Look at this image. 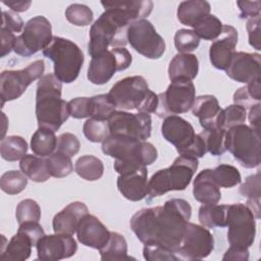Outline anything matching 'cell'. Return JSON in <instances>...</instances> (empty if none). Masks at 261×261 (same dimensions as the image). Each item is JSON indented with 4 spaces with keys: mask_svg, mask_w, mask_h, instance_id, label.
<instances>
[{
    "mask_svg": "<svg viewBox=\"0 0 261 261\" xmlns=\"http://www.w3.org/2000/svg\"><path fill=\"white\" fill-rule=\"evenodd\" d=\"M191 215L190 203L184 199L173 198L162 206L137 211L130 218L129 225L143 244L159 245L177 256Z\"/></svg>",
    "mask_w": 261,
    "mask_h": 261,
    "instance_id": "6da1fadb",
    "label": "cell"
},
{
    "mask_svg": "<svg viewBox=\"0 0 261 261\" xmlns=\"http://www.w3.org/2000/svg\"><path fill=\"white\" fill-rule=\"evenodd\" d=\"M105 11L92 24L89 32L88 53L93 58L108 50L127 44V29L136 20L147 17L153 9L150 0L102 1Z\"/></svg>",
    "mask_w": 261,
    "mask_h": 261,
    "instance_id": "7a4b0ae2",
    "label": "cell"
},
{
    "mask_svg": "<svg viewBox=\"0 0 261 261\" xmlns=\"http://www.w3.org/2000/svg\"><path fill=\"white\" fill-rule=\"evenodd\" d=\"M102 152L115 159L113 168L118 174L147 167L158 157L151 143L120 135H109L102 142Z\"/></svg>",
    "mask_w": 261,
    "mask_h": 261,
    "instance_id": "3957f363",
    "label": "cell"
},
{
    "mask_svg": "<svg viewBox=\"0 0 261 261\" xmlns=\"http://www.w3.org/2000/svg\"><path fill=\"white\" fill-rule=\"evenodd\" d=\"M61 91L62 84L54 73L39 79L36 92V117L39 127L56 132L70 116L68 102L61 99Z\"/></svg>",
    "mask_w": 261,
    "mask_h": 261,
    "instance_id": "277c9868",
    "label": "cell"
},
{
    "mask_svg": "<svg viewBox=\"0 0 261 261\" xmlns=\"http://www.w3.org/2000/svg\"><path fill=\"white\" fill-rule=\"evenodd\" d=\"M108 96L115 107L120 110H137L143 113H155L158 106V95L149 89L146 80L141 75L126 76L112 86Z\"/></svg>",
    "mask_w": 261,
    "mask_h": 261,
    "instance_id": "5b68a950",
    "label": "cell"
},
{
    "mask_svg": "<svg viewBox=\"0 0 261 261\" xmlns=\"http://www.w3.org/2000/svg\"><path fill=\"white\" fill-rule=\"evenodd\" d=\"M199 166L198 158L179 155L173 163L156 171L148 181L149 200L170 191H184L191 182Z\"/></svg>",
    "mask_w": 261,
    "mask_h": 261,
    "instance_id": "8992f818",
    "label": "cell"
},
{
    "mask_svg": "<svg viewBox=\"0 0 261 261\" xmlns=\"http://www.w3.org/2000/svg\"><path fill=\"white\" fill-rule=\"evenodd\" d=\"M43 55L53 61L54 75L65 84L76 80L85 60L83 51L75 43L57 36L43 50Z\"/></svg>",
    "mask_w": 261,
    "mask_h": 261,
    "instance_id": "52a82bcc",
    "label": "cell"
},
{
    "mask_svg": "<svg viewBox=\"0 0 261 261\" xmlns=\"http://www.w3.org/2000/svg\"><path fill=\"white\" fill-rule=\"evenodd\" d=\"M260 132L240 124L227 129L226 150L245 168H254L261 162Z\"/></svg>",
    "mask_w": 261,
    "mask_h": 261,
    "instance_id": "ba28073f",
    "label": "cell"
},
{
    "mask_svg": "<svg viewBox=\"0 0 261 261\" xmlns=\"http://www.w3.org/2000/svg\"><path fill=\"white\" fill-rule=\"evenodd\" d=\"M256 218L252 210L243 203L226 205L227 241L230 247L248 249L255 240Z\"/></svg>",
    "mask_w": 261,
    "mask_h": 261,
    "instance_id": "9c48e42d",
    "label": "cell"
},
{
    "mask_svg": "<svg viewBox=\"0 0 261 261\" xmlns=\"http://www.w3.org/2000/svg\"><path fill=\"white\" fill-rule=\"evenodd\" d=\"M195 92L192 81L177 80L171 82L164 93L158 94V106L155 114L165 118L188 112L194 104Z\"/></svg>",
    "mask_w": 261,
    "mask_h": 261,
    "instance_id": "30bf717a",
    "label": "cell"
},
{
    "mask_svg": "<svg viewBox=\"0 0 261 261\" xmlns=\"http://www.w3.org/2000/svg\"><path fill=\"white\" fill-rule=\"evenodd\" d=\"M44 70V60L39 59L30 63L22 69L2 71L0 75L1 107H3L6 101L19 98L34 81L43 76Z\"/></svg>",
    "mask_w": 261,
    "mask_h": 261,
    "instance_id": "8fae6325",
    "label": "cell"
},
{
    "mask_svg": "<svg viewBox=\"0 0 261 261\" xmlns=\"http://www.w3.org/2000/svg\"><path fill=\"white\" fill-rule=\"evenodd\" d=\"M132 61V54L127 49L124 47L112 48L91 59L87 77L94 85H104L111 80L116 71L126 69Z\"/></svg>",
    "mask_w": 261,
    "mask_h": 261,
    "instance_id": "7c38bea8",
    "label": "cell"
},
{
    "mask_svg": "<svg viewBox=\"0 0 261 261\" xmlns=\"http://www.w3.org/2000/svg\"><path fill=\"white\" fill-rule=\"evenodd\" d=\"M52 27L43 15H37L24 24L22 33L16 37L13 51L29 57L40 50H44L52 41Z\"/></svg>",
    "mask_w": 261,
    "mask_h": 261,
    "instance_id": "4fadbf2b",
    "label": "cell"
},
{
    "mask_svg": "<svg viewBox=\"0 0 261 261\" xmlns=\"http://www.w3.org/2000/svg\"><path fill=\"white\" fill-rule=\"evenodd\" d=\"M127 43L149 59L160 58L165 51V42L154 25L146 18L132 22L127 29Z\"/></svg>",
    "mask_w": 261,
    "mask_h": 261,
    "instance_id": "5bb4252c",
    "label": "cell"
},
{
    "mask_svg": "<svg viewBox=\"0 0 261 261\" xmlns=\"http://www.w3.org/2000/svg\"><path fill=\"white\" fill-rule=\"evenodd\" d=\"M107 121L110 135L125 136L140 141H146L151 136L152 118L148 113L115 110Z\"/></svg>",
    "mask_w": 261,
    "mask_h": 261,
    "instance_id": "9a60e30c",
    "label": "cell"
},
{
    "mask_svg": "<svg viewBox=\"0 0 261 261\" xmlns=\"http://www.w3.org/2000/svg\"><path fill=\"white\" fill-rule=\"evenodd\" d=\"M214 249V238L210 230L203 225L187 222L178 259L197 260L208 257Z\"/></svg>",
    "mask_w": 261,
    "mask_h": 261,
    "instance_id": "2e32d148",
    "label": "cell"
},
{
    "mask_svg": "<svg viewBox=\"0 0 261 261\" xmlns=\"http://www.w3.org/2000/svg\"><path fill=\"white\" fill-rule=\"evenodd\" d=\"M38 259L57 261L73 256L77 250L75 240L69 234L55 233L44 236L37 244Z\"/></svg>",
    "mask_w": 261,
    "mask_h": 261,
    "instance_id": "e0dca14e",
    "label": "cell"
},
{
    "mask_svg": "<svg viewBox=\"0 0 261 261\" xmlns=\"http://www.w3.org/2000/svg\"><path fill=\"white\" fill-rule=\"evenodd\" d=\"M238 43V31L228 24L222 27L221 35L212 42L209 48V58L211 64L221 70H225L236 52Z\"/></svg>",
    "mask_w": 261,
    "mask_h": 261,
    "instance_id": "ac0fdd59",
    "label": "cell"
},
{
    "mask_svg": "<svg viewBox=\"0 0 261 261\" xmlns=\"http://www.w3.org/2000/svg\"><path fill=\"white\" fill-rule=\"evenodd\" d=\"M260 54L248 52H234L228 67L225 69L226 75L231 80L248 84L260 77Z\"/></svg>",
    "mask_w": 261,
    "mask_h": 261,
    "instance_id": "d6986e66",
    "label": "cell"
},
{
    "mask_svg": "<svg viewBox=\"0 0 261 261\" xmlns=\"http://www.w3.org/2000/svg\"><path fill=\"white\" fill-rule=\"evenodd\" d=\"M163 138L172 144L179 154L194 140L196 134L193 125L177 115H170L164 118L161 125Z\"/></svg>",
    "mask_w": 261,
    "mask_h": 261,
    "instance_id": "ffe728a7",
    "label": "cell"
},
{
    "mask_svg": "<svg viewBox=\"0 0 261 261\" xmlns=\"http://www.w3.org/2000/svg\"><path fill=\"white\" fill-rule=\"evenodd\" d=\"M76 237L84 246L100 250L108 242L110 231L99 218L88 213L77 226Z\"/></svg>",
    "mask_w": 261,
    "mask_h": 261,
    "instance_id": "44dd1931",
    "label": "cell"
},
{
    "mask_svg": "<svg viewBox=\"0 0 261 261\" xmlns=\"http://www.w3.org/2000/svg\"><path fill=\"white\" fill-rule=\"evenodd\" d=\"M148 170L147 167H140L134 171L119 174L117 177V189L127 200L137 202L148 195Z\"/></svg>",
    "mask_w": 261,
    "mask_h": 261,
    "instance_id": "7402d4cb",
    "label": "cell"
},
{
    "mask_svg": "<svg viewBox=\"0 0 261 261\" xmlns=\"http://www.w3.org/2000/svg\"><path fill=\"white\" fill-rule=\"evenodd\" d=\"M194 116L199 118L200 124L204 129L221 127V112L218 100L213 95H201L195 98L192 106Z\"/></svg>",
    "mask_w": 261,
    "mask_h": 261,
    "instance_id": "603a6c76",
    "label": "cell"
},
{
    "mask_svg": "<svg viewBox=\"0 0 261 261\" xmlns=\"http://www.w3.org/2000/svg\"><path fill=\"white\" fill-rule=\"evenodd\" d=\"M88 213V207L83 202L68 204L53 217L52 225L54 232L73 236L76 232L81 220Z\"/></svg>",
    "mask_w": 261,
    "mask_h": 261,
    "instance_id": "cb8c5ba5",
    "label": "cell"
},
{
    "mask_svg": "<svg viewBox=\"0 0 261 261\" xmlns=\"http://www.w3.org/2000/svg\"><path fill=\"white\" fill-rule=\"evenodd\" d=\"M193 195L202 204H217L220 201V188L213 180L211 169H204L197 174L193 182Z\"/></svg>",
    "mask_w": 261,
    "mask_h": 261,
    "instance_id": "d4e9b609",
    "label": "cell"
},
{
    "mask_svg": "<svg viewBox=\"0 0 261 261\" xmlns=\"http://www.w3.org/2000/svg\"><path fill=\"white\" fill-rule=\"evenodd\" d=\"M199 70V60L191 53L176 54L168 66V77L171 82L177 80L193 81Z\"/></svg>",
    "mask_w": 261,
    "mask_h": 261,
    "instance_id": "484cf974",
    "label": "cell"
},
{
    "mask_svg": "<svg viewBox=\"0 0 261 261\" xmlns=\"http://www.w3.org/2000/svg\"><path fill=\"white\" fill-rule=\"evenodd\" d=\"M32 247L34 245L31 239L24 232L17 230L1 250L0 259L2 261H24L31 256Z\"/></svg>",
    "mask_w": 261,
    "mask_h": 261,
    "instance_id": "4316f807",
    "label": "cell"
},
{
    "mask_svg": "<svg viewBox=\"0 0 261 261\" xmlns=\"http://www.w3.org/2000/svg\"><path fill=\"white\" fill-rule=\"evenodd\" d=\"M211 6L204 0L182 1L177 7V19L180 23L195 28V25L206 15L210 14Z\"/></svg>",
    "mask_w": 261,
    "mask_h": 261,
    "instance_id": "83f0119b",
    "label": "cell"
},
{
    "mask_svg": "<svg viewBox=\"0 0 261 261\" xmlns=\"http://www.w3.org/2000/svg\"><path fill=\"white\" fill-rule=\"evenodd\" d=\"M19 167L20 170L35 182H44L51 176L47 167L46 158L38 155L25 154L20 159Z\"/></svg>",
    "mask_w": 261,
    "mask_h": 261,
    "instance_id": "f1b7e54d",
    "label": "cell"
},
{
    "mask_svg": "<svg viewBox=\"0 0 261 261\" xmlns=\"http://www.w3.org/2000/svg\"><path fill=\"white\" fill-rule=\"evenodd\" d=\"M57 146V138L55 136V132L45 128L39 127L31 139V149L35 155L40 157H48L56 151Z\"/></svg>",
    "mask_w": 261,
    "mask_h": 261,
    "instance_id": "f546056e",
    "label": "cell"
},
{
    "mask_svg": "<svg viewBox=\"0 0 261 261\" xmlns=\"http://www.w3.org/2000/svg\"><path fill=\"white\" fill-rule=\"evenodd\" d=\"M240 193L247 198L246 205L252 210L256 219L260 218V197L261 182L260 172L248 176L240 187Z\"/></svg>",
    "mask_w": 261,
    "mask_h": 261,
    "instance_id": "4dcf8cb0",
    "label": "cell"
},
{
    "mask_svg": "<svg viewBox=\"0 0 261 261\" xmlns=\"http://www.w3.org/2000/svg\"><path fill=\"white\" fill-rule=\"evenodd\" d=\"M198 218L201 225L213 227L226 226V205L217 204H203L199 208Z\"/></svg>",
    "mask_w": 261,
    "mask_h": 261,
    "instance_id": "1f68e13d",
    "label": "cell"
},
{
    "mask_svg": "<svg viewBox=\"0 0 261 261\" xmlns=\"http://www.w3.org/2000/svg\"><path fill=\"white\" fill-rule=\"evenodd\" d=\"M101 260H125L127 256V243L124 237L118 232L110 231L108 242L99 250Z\"/></svg>",
    "mask_w": 261,
    "mask_h": 261,
    "instance_id": "d6a6232c",
    "label": "cell"
},
{
    "mask_svg": "<svg viewBox=\"0 0 261 261\" xmlns=\"http://www.w3.org/2000/svg\"><path fill=\"white\" fill-rule=\"evenodd\" d=\"M74 171L82 178L94 181L103 175L104 165L98 157L93 155H84L75 161Z\"/></svg>",
    "mask_w": 261,
    "mask_h": 261,
    "instance_id": "836d02e7",
    "label": "cell"
},
{
    "mask_svg": "<svg viewBox=\"0 0 261 261\" xmlns=\"http://www.w3.org/2000/svg\"><path fill=\"white\" fill-rule=\"evenodd\" d=\"M261 101L260 77L250 82L247 86L239 88L233 94V103L243 108L250 109Z\"/></svg>",
    "mask_w": 261,
    "mask_h": 261,
    "instance_id": "e575fe53",
    "label": "cell"
},
{
    "mask_svg": "<svg viewBox=\"0 0 261 261\" xmlns=\"http://www.w3.org/2000/svg\"><path fill=\"white\" fill-rule=\"evenodd\" d=\"M27 151L28 143L20 136H8L1 141V157L6 161L19 160L25 155Z\"/></svg>",
    "mask_w": 261,
    "mask_h": 261,
    "instance_id": "d590c367",
    "label": "cell"
},
{
    "mask_svg": "<svg viewBox=\"0 0 261 261\" xmlns=\"http://www.w3.org/2000/svg\"><path fill=\"white\" fill-rule=\"evenodd\" d=\"M227 129L221 127L204 129L200 133L204 140L206 150L213 156H220L226 151Z\"/></svg>",
    "mask_w": 261,
    "mask_h": 261,
    "instance_id": "8d00e7d4",
    "label": "cell"
},
{
    "mask_svg": "<svg viewBox=\"0 0 261 261\" xmlns=\"http://www.w3.org/2000/svg\"><path fill=\"white\" fill-rule=\"evenodd\" d=\"M212 178L219 188H232L242 181L239 169L229 164H220L211 169Z\"/></svg>",
    "mask_w": 261,
    "mask_h": 261,
    "instance_id": "74e56055",
    "label": "cell"
},
{
    "mask_svg": "<svg viewBox=\"0 0 261 261\" xmlns=\"http://www.w3.org/2000/svg\"><path fill=\"white\" fill-rule=\"evenodd\" d=\"M222 27L220 19L213 14H208L195 25L194 32L200 39L214 41L221 35Z\"/></svg>",
    "mask_w": 261,
    "mask_h": 261,
    "instance_id": "f35d334b",
    "label": "cell"
},
{
    "mask_svg": "<svg viewBox=\"0 0 261 261\" xmlns=\"http://www.w3.org/2000/svg\"><path fill=\"white\" fill-rule=\"evenodd\" d=\"M28 186V176L18 170L4 172L0 178L1 190L8 195H16L22 192Z\"/></svg>",
    "mask_w": 261,
    "mask_h": 261,
    "instance_id": "ab89813d",
    "label": "cell"
},
{
    "mask_svg": "<svg viewBox=\"0 0 261 261\" xmlns=\"http://www.w3.org/2000/svg\"><path fill=\"white\" fill-rule=\"evenodd\" d=\"M46 163L48 170L53 177H65L73 170V165L70 157L57 151L46 157Z\"/></svg>",
    "mask_w": 261,
    "mask_h": 261,
    "instance_id": "60d3db41",
    "label": "cell"
},
{
    "mask_svg": "<svg viewBox=\"0 0 261 261\" xmlns=\"http://www.w3.org/2000/svg\"><path fill=\"white\" fill-rule=\"evenodd\" d=\"M85 137L93 143H101L110 135L107 120L88 118L83 126Z\"/></svg>",
    "mask_w": 261,
    "mask_h": 261,
    "instance_id": "b9f144b4",
    "label": "cell"
},
{
    "mask_svg": "<svg viewBox=\"0 0 261 261\" xmlns=\"http://www.w3.org/2000/svg\"><path fill=\"white\" fill-rule=\"evenodd\" d=\"M65 17L70 23L76 27H86L91 24L94 14L92 9L87 5L72 3L65 9Z\"/></svg>",
    "mask_w": 261,
    "mask_h": 261,
    "instance_id": "7bdbcfd3",
    "label": "cell"
},
{
    "mask_svg": "<svg viewBox=\"0 0 261 261\" xmlns=\"http://www.w3.org/2000/svg\"><path fill=\"white\" fill-rule=\"evenodd\" d=\"M92 116L93 118L108 120L110 115L115 111L116 107L108 94H100L91 97Z\"/></svg>",
    "mask_w": 261,
    "mask_h": 261,
    "instance_id": "ee69618b",
    "label": "cell"
},
{
    "mask_svg": "<svg viewBox=\"0 0 261 261\" xmlns=\"http://www.w3.org/2000/svg\"><path fill=\"white\" fill-rule=\"evenodd\" d=\"M15 217L18 224L28 221H38L41 218V208L33 199H24L20 201L15 209Z\"/></svg>",
    "mask_w": 261,
    "mask_h": 261,
    "instance_id": "f6af8a7d",
    "label": "cell"
},
{
    "mask_svg": "<svg viewBox=\"0 0 261 261\" xmlns=\"http://www.w3.org/2000/svg\"><path fill=\"white\" fill-rule=\"evenodd\" d=\"M200 38L193 30L180 29L174 35V46L179 53H190L198 48Z\"/></svg>",
    "mask_w": 261,
    "mask_h": 261,
    "instance_id": "bcb514c9",
    "label": "cell"
},
{
    "mask_svg": "<svg viewBox=\"0 0 261 261\" xmlns=\"http://www.w3.org/2000/svg\"><path fill=\"white\" fill-rule=\"evenodd\" d=\"M247 117V110L240 105L232 104L222 109L221 123L222 128L229 129L233 126L243 124Z\"/></svg>",
    "mask_w": 261,
    "mask_h": 261,
    "instance_id": "7dc6e473",
    "label": "cell"
},
{
    "mask_svg": "<svg viewBox=\"0 0 261 261\" xmlns=\"http://www.w3.org/2000/svg\"><path fill=\"white\" fill-rule=\"evenodd\" d=\"M81 143L77 137L70 133H63L57 138L56 151L68 157L74 156L80 151Z\"/></svg>",
    "mask_w": 261,
    "mask_h": 261,
    "instance_id": "c3c4849f",
    "label": "cell"
},
{
    "mask_svg": "<svg viewBox=\"0 0 261 261\" xmlns=\"http://www.w3.org/2000/svg\"><path fill=\"white\" fill-rule=\"evenodd\" d=\"M143 256L147 261L179 260L175 253L156 244H144Z\"/></svg>",
    "mask_w": 261,
    "mask_h": 261,
    "instance_id": "681fc988",
    "label": "cell"
},
{
    "mask_svg": "<svg viewBox=\"0 0 261 261\" xmlns=\"http://www.w3.org/2000/svg\"><path fill=\"white\" fill-rule=\"evenodd\" d=\"M69 114L73 118H86L92 116V101L89 97H77L68 102Z\"/></svg>",
    "mask_w": 261,
    "mask_h": 261,
    "instance_id": "f907efd6",
    "label": "cell"
},
{
    "mask_svg": "<svg viewBox=\"0 0 261 261\" xmlns=\"http://www.w3.org/2000/svg\"><path fill=\"white\" fill-rule=\"evenodd\" d=\"M1 28L7 29L12 33H19L23 30L24 23L21 17L14 11H3Z\"/></svg>",
    "mask_w": 261,
    "mask_h": 261,
    "instance_id": "816d5d0a",
    "label": "cell"
},
{
    "mask_svg": "<svg viewBox=\"0 0 261 261\" xmlns=\"http://www.w3.org/2000/svg\"><path fill=\"white\" fill-rule=\"evenodd\" d=\"M18 230L24 232L31 239L34 246H37L38 242L45 236V231L38 221H28L18 224Z\"/></svg>",
    "mask_w": 261,
    "mask_h": 261,
    "instance_id": "f5cc1de1",
    "label": "cell"
},
{
    "mask_svg": "<svg viewBox=\"0 0 261 261\" xmlns=\"http://www.w3.org/2000/svg\"><path fill=\"white\" fill-rule=\"evenodd\" d=\"M248 36H249V44L255 48L256 50H261L260 45V16H256L248 19L246 25Z\"/></svg>",
    "mask_w": 261,
    "mask_h": 261,
    "instance_id": "db71d44e",
    "label": "cell"
},
{
    "mask_svg": "<svg viewBox=\"0 0 261 261\" xmlns=\"http://www.w3.org/2000/svg\"><path fill=\"white\" fill-rule=\"evenodd\" d=\"M206 153H207V150H206L204 140L201 137V135L198 134L195 136L193 142L186 149H184L179 153V155H188V156H192L195 158H201Z\"/></svg>",
    "mask_w": 261,
    "mask_h": 261,
    "instance_id": "11a10c76",
    "label": "cell"
},
{
    "mask_svg": "<svg viewBox=\"0 0 261 261\" xmlns=\"http://www.w3.org/2000/svg\"><path fill=\"white\" fill-rule=\"evenodd\" d=\"M240 18H253L260 16V1H238Z\"/></svg>",
    "mask_w": 261,
    "mask_h": 261,
    "instance_id": "9f6ffc18",
    "label": "cell"
},
{
    "mask_svg": "<svg viewBox=\"0 0 261 261\" xmlns=\"http://www.w3.org/2000/svg\"><path fill=\"white\" fill-rule=\"evenodd\" d=\"M0 35H1V57L6 56L13 50L14 44L16 41V36L14 33L8 31L7 29L1 28L0 29Z\"/></svg>",
    "mask_w": 261,
    "mask_h": 261,
    "instance_id": "6f0895ef",
    "label": "cell"
},
{
    "mask_svg": "<svg viewBox=\"0 0 261 261\" xmlns=\"http://www.w3.org/2000/svg\"><path fill=\"white\" fill-rule=\"evenodd\" d=\"M249 259V250L244 248L229 247L224 253L222 260H237V261H246Z\"/></svg>",
    "mask_w": 261,
    "mask_h": 261,
    "instance_id": "680465c9",
    "label": "cell"
},
{
    "mask_svg": "<svg viewBox=\"0 0 261 261\" xmlns=\"http://www.w3.org/2000/svg\"><path fill=\"white\" fill-rule=\"evenodd\" d=\"M2 3L11 8L14 12H23L28 10L32 4L30 0H8L3 1Z\"/></svg>",
    "mask_w": 261,
    "mask_h": 261,
    "instance_id": "91938a15",
    "label": "cell"
},
{
    "mask_svg": "<svg viewBox=\"0 0 261 261\" xmlns=\"http://www.w3.org/2000/svg\"><path fill=\"white\" fill-rule=\"evenodd\" d=\"M249 120L251 127L257 132H260V103L250 108Z\"/></svg>",
    "mask_w": 261,
    "mask_h": 261,
    "instance_id": "94428289",
    "label": "cell"
}]
</instances>
